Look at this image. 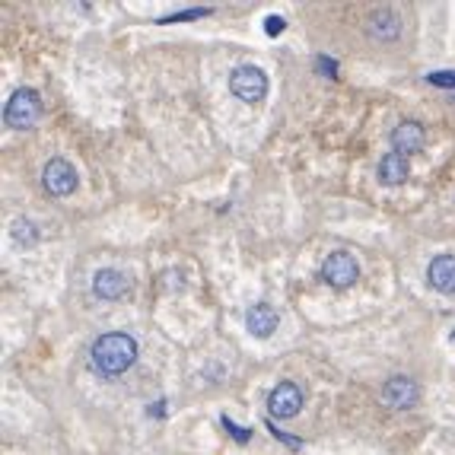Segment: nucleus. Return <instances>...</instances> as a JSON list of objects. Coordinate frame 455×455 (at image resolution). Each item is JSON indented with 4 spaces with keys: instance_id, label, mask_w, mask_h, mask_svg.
Wrapping results in <instances>:
<instances>
[{
    "instance_id": "12",
    "label": "nucleus",
    "mask_w": 455,
    "mask_h": 455,
    "mask_svg": "<svg viewBox=\"0 0 455 455\" xmlns=\"http://www.w3.org/2000/svg\"><path fill=\"white\" fill-rule=\"evenodd\" d=\"M391 147L404 156L417 153V150L423 147V128L417 122H401L395 131H391Z\"/></svg>"
},
{
    "instance_id": "9",
    "label": "nucleus",
    "mask_w": 455,
    "mask_h": 455,
    "mask_svg": "<svg viewBox=\"0 0 455 455\" xmlns=\"http://www.w3.org/2000/svg\"><path fill=\"white\" fill-rule=\"evenodd\" d=\"M277 312L274 306H268V302H255V306L245 312V328H249V334H255V338H271L277 328Z\"/></svg>"
},
{
    "instance_id": "10",
    "label": "nucleus",
    "mask_w": 455,
    "mask_h": 455,
    "mask_svg": "<svg viewBox=\"0 0 455 455\" xmlns=\"http://www.w3.org/2000/svg\"><path fill=\"white\" fill-rule=\"evenodd\" d=\"M427 280L439 293H455V255H439L430 261Z\"/></svg>"
},
{
    "instance_id": "14",
    "label": "nucleus",
    "mask_w": 455,
    "mask_h": 455,
    "mask_svg": "<svg viewBox=\"0 0 455 455\" xmlns=\"http://www.w3.org/2000/svg\"><path fill=\"white\" fill-rule=\"evenodd\" d=\"M13 239L20 245H35V239H39V232H35V226L29 223V220H20V223L13 226Z\"/></svg>"
},
{
    "instance_id": "3",
    "label": "nucleus",
    "mask_w": 455,
    "mask_h": 455,
    "mask_svg": "<svg viewBox=\"0 0 455 455\" xmlns=\"http://www.w3.org/2000/svg\"><path fill=\"white\" fill-rule=\"evenodd\" d=\"M230 90H232V96L242 99V102H261L264 93H268V77H264L258 67L242 64V67H236V71H232Z\"/></svg>"
},
{
    "instance_id": "7",
    "label": "nucleus",
    "mask_w": 455,
    "mask_h": 455,
    "mask_svg": "<svg viewBox=\"0 0 455 455\" xmlns=\"http://www.w3.org/2000/svg\"><path fill=\"white\" fill-rule=\"evenodd\" d=\"M128 290H131L128 274H122V271H115V268H102L93 277V293H96L99 300H122Z\"/></svg>"
},
{
    "instance_id": "2",
    "label": "nucleus",
    "mask_w": 455,
    "mask_h": 455,
    "mask_svg": "<svg viewBox=\"0 0 455 455\" xmlns=\"http://www.w3.org/2000/svg\"><path fill=\"white\" fill-rule=\"evenodd\" d=\"M42 112H45L42 109V96L35 90H29V86H23V90H16L13 96H10L7 109H4V118H7L10 128L29 131L42 122Z\"/></svg>"
},
{
    "instance_id": "18",
    "label": "nucleus",
    "mask_w": 455,
    "mask_h": 455,
    "mask_svg": "<svg viewBox=\"0 0 455 455\" xmlns=\"http://www.w3.org/2000/svg\"><path fill=\"white\" fill-rule=\"evenodd\" d=\"M452 341H455V331H452Z\"/></svg>"
},
{
    "instance_id": "1",
    "label": "nucleus",
    "mask_w": 455,
    "mask_h": 455,
    "mask_svg": "<svg viewBox=\"0 0 455 455\" xmlns=\"http://www.w3.org/2000/svg\"><path fill=\"white\" fill-rule=\"evenodd\" d=\"M137 360V341L124 331H109L93 344V366L102 376H122Z\"/></svg>"
},
{
    "instance_id": "11",
    "label": "nucleus",
    "mask_w": 455,
    "mask_h": 455,
    "mask_svg": "<svg viewBox=\"0 0 455 455\" xmlns=\"http://www.w3.org/2000/svg\"><path fill=\"white\" fill-rule=\"evenodd\" d=\"M366 32L379 42H395L398 35H401V20H398L391 10H376V13L370 16V23H366Z\"/></svg>"
},
{
    "instance_id": "8",
    "label": "nucleus",
    "mask_w": 455,
    "mask_h": 455,
    "mask_svg": "<svg viewBox=\"0 0 455 455\" xmlns=\"http://www.w3.org/2000/svg\"><path fill=\"white\" fill-rule=\"evenodd\" d=\"M417 382L410 376H391L389 382L382 385V398L391 404V408H414L417 401Z\"/></svg>"
},
{
    "instance_id": "16",
    "label": "nucleus",
    "mask_w": 455,
    "mask_h": 455,
    "mask_svg": "<svg viewBox=\"0 0 455 455\" xmlns=\"http://www.w3.org/2000/svg\"><path fill=\"white\" fill-rule=\"evenodd\" d=\"M264 29H268V35L283 32V20H280V16H271V20H268V26H264Z\"/></svg>"
},
{
    "instance_id": "15",
    "label": "nucleus",
    "mask_w": 455,
    "mask_h": 455,
    "mask_svg": "<svg viewBox=\"0 0 455 455\" xmlns=\"http://www.w3.org/2000/svg\"><path fill=\"white\" fill-rule=\"evenodd\" d=\"M427 80L433 86H455V73H430Z\"/></svg>"
},
{
    "instance_id": "6",
    "label": "nucleus",
    "mask_w": 455,
    "mask_h": 455,
    "mask_svg": "<svg viewBox=\"0 0 455 455\" xmlns=\"http://www.w3.org/2000/svg\"><path fill=\"white\" fill-rule=\"evenodd\" d=\"M300 408H302V391H300V385H293V382L274 385V391H271V398H268L271 417H277V420H290V417L300 414Z\"/></svg>"
},
{
    "instance_id": "4",
    "label": "nucleus",
    "mask_w": 455,
    "mask_h": 455,
    "mask_svg": "<svg viewBox=\"0 0 455 455\" xmlns=\"http://www.w3.org/2000/svg\"><path fill=\"white\" fill-rule=\"evenodd\" d=\"M321 277H325V283L344 290V287H350V283H357L360 264L350 252H331V255L325 258V264H321Z\"/></svg>"
},
{
    "instance_id": "5",
    "label": "nucleus",
    "mask_w": 455,
    "mask_h": 455,
    "mask_svg": "<svg viewBox=\"0 0 455 455\" xmlns=\"http://www.w3.org/2000/svg\"><path fill=\"white\" fill-rule=\"evenodd\" d=\"M42 185L52 198H67L71 191H77V169L67 160H52L42 172Z\"/></svg>"
},
{
    "instance_id": "17",
    "label": "nucleus",
    "mask_w": 455,
    "mask_h": 455,
    "mask_svg": "<svg viewBox=\"0 0 455 455\" xmlns=\"http://www.w3.org/2000/svg\"><path fill=\"white\" fill-rule=\"evenodd\" d=\"M223 427H226V430H230V433H232V436H236V439H249V433H242V430H239V427H236V423H232V420H230V417H223Z\"/></svg>"
},
{
    "instance_id": "13",
    "label": "nucleus",
    "mask_w": 455,
    "mask_h": 455,
    "mask_svg": "<svg viewBox=\"0 0 455 455\" xmlns=\"http://www.w3.org/2000/svg\"><path fill=\"white\" fill-rule=\"evenodd\" d=\"M404 179H408V156L398 153V150L385 153L379 160V182L382 185H401Z\"/></svg>"
}]
</instances>
